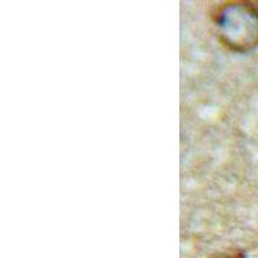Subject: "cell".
Masks as SVG:
<instances>
[{
	"instance_id": "cell-1",
	"label": "cell",
	"mask_w": 258,
	"mask_h": 258,
	"mask_svg": "<svg viewBox=\"0 0 258 258\" xmlns=\"http://www.w3.org/2000/svg\"><path fill=\"white\" fill-rule=\"evenodd\" d=\"M218 38L230 49L244 52L258 47V2H232L214 15Z\"/></svg>"
},
{
	"instance_id": "cell-2",
	"label": "cell",
	"mask_w": 258,
	"mask_h": 258,
	"mask_svg": "<svg viewBox=\"0 0 258 258\" xmlns=\"http://www.w3.org/2000/svg\"><path fill=\"white\" fill-rule=\"evenodd\" d=\"M216 258H244L240 253H225V254L217 255Z\"/></svg>"
}]
</instances>
